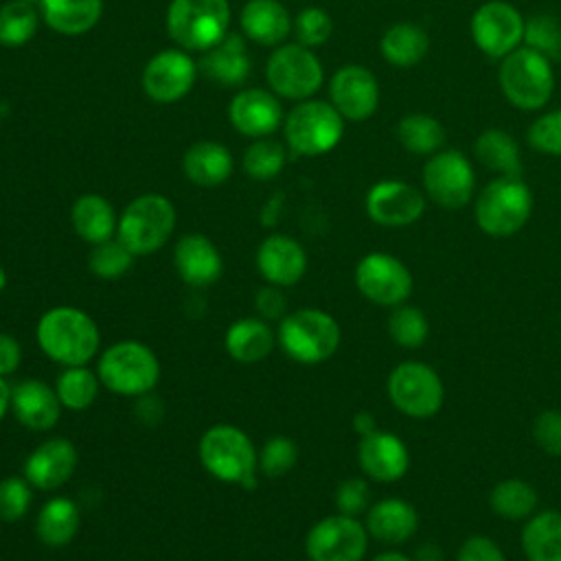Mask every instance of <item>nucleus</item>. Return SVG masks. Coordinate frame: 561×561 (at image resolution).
Instances as JSON below:
<instances>
[{
    "label": "nucleus",
    "instance_id": "1",
    "mask_svg": "<svg viewBox=\"0 0 561 561\" xmlns=\"http://www.w3.org/2000/svg\"><path fill=\"white\" fill-rule=\"evenodd\" d=\"M35 340L42 353L64 368L88 366L99 351L101 331L85 311L61 305L42 313L35 327Z\"/></svg>",
    "mask_w": 561,
    "mask_h": 561
},
{
    "label": "nucleus",
    "instance_id": "2",
    "mask_svg": "<svg viewBox=\"0 0 561 561\" xmlns=\"http://www.w3.org/2000/svg\"><path fill=\"white\" fill-rule=\"evenodd\" d=\"M197 454L213 478L248 491L256 489L259 454L241 427L230 423L210 425L199 438Z\"/></svg>",
    "mask_w": 561,
    "mask_h": 561
},
{
    "label": "nucleus",
    "instance_id": "3",
    "mask_svg": "<svg viewBox=\"0 0 561 561\" xmlns=\"http://www.w3.org/2000/svg\"><path fill=\"white\" fill-rule=\"evenodd\" d=\"M533 191L524 178L495 175L473 199L476 226L493 239L517 234L533 215Z\"/></svg>",
    "mask_w": 561,
    "mask_h": 561
},
{
    "label": "nucleus",
    "instance_id": "4",
    "mask_svg": "<svg viewBox=\"0 0 561 561\" xmlns=\"http://www.w3.org/2000/svg\"><path fill=\"white\" fill-rule=\"evenodd\" d=\"M276 342L289 359L316 366L335 355L342 342V329L331 313L305 307L280 318Z\"/></svg>",
    "mask_w": 561,
    "mask_h": 561
},
{
    "label": "nucleus",
    "instance_id": "5",
    "mask_svg": "<svg viewBox=\"0 0 561 561\" xmlns=\"http://www.w3.org/2000/svg\"><path fill=\"white\" fill-rule=\"evenodd\" d=\"M497 83L513 107L522 112L543 110L554 94L552 61L522 44L500 59Z\"/></svg>",
    "mask_w": 561,
    "mask_h": 561
},
{
    "label": "nucleus",
    "instance_id": "6",
    "mask_svg": "<svg viewBox=\"0 0 561 561\" xmlns=\"http://www.w3.org/2000/svg\"><path fill=\"white\" fill-rule=\"evenodd\" d=\"M285 145L294 158H318L333 151L344 136V118L329 101H298L283 121Z\"/></svg>",
    "mask_w": 561,
    "mask_h": 561
},
{
    "label": "nucleus",
    "instance_id": "7",
    "mask_svg": "<svg viewBox=\"0 0 561 561\" xmlns=\"http://www.w3.org/2000/svg\"><path fill=\"white\" fill-rule=\"evenodd\" d=\"M164 26L178 48L204 53L230 33V4L228 0H171Z\"/></svg>",
    "mask_w": 561,
    "mask_h": 561
},
{
    "label": "nucleus",
    "instance_id": "8",
    "mask_svg": "<svg viewBox=\"0 0 561 561\" xmlns=\"http://www.w3.org/2000/svg\"><path fill=\"white\" fill-rule=\"evenodd\" d=\"M96 375L114 394L140 397L156 388L160 379V362L147 344L138 340H121L99 355Z\"/></svg>",
    "mask_w": 561,
    "mask_h": 561
},
{
    "label": "nucleus",
    "instance_id": "9",
    "mask_svg": "<svg viewBox=\"0 0 561 561\" xmlns=\"http://www.w3.org/2000/svg\"><path fill=\"white\" fill-rule=\"evenodd\" d=\"M175 228V206L160 193L134 197L118 215L116 237L134 256H147L160 250Z\"/></svg>",
    "mask_w": 561,
    "mask_h": 561
},
{
    "label": "nucleus",
    "instance_id": "10",
    "mask_svg": "<svg viewBox=\"0 0 561 561\" xmlns=\"http://www.w3.org/2000/svg\"><path fill=\"white\" fill-rule=\"evenodd\" d=\"M386 392L390 403L408 419L425 421L440 412L445 403V383L425 362L408 359L397 364L388 379Z\"/></svg>",
    "mask_w": 561,
    "mask_h": 561
},
{
    "label": "nucleus",
    "instance_id": "11",
    "mask_svg": "<svg viewBox=\"0 0 561 561\" xmlns=\"http://www.w3.org/2000/svg\"><path fill=\"white\" fill-rule=\"evenodd\" d=\"M265 79L276 96L298 103L311 99L322 88L324 68L311 48L298 42L280 44L267 57Z\"/></svg>",
    "mask_w": 561,
    "mask_h": 561
},
{
    "label": "nucleus",
    "instance_id": "12",
    "mask_svg": "<svg viewBox=\"0 0 561 561\" xmlns=\"http://www.w3.org/2000/svg\"><path fill=\"white\" fill-rule=\"evenodd\" d=\"M421 182L425 197L445 210H460L473 202V164L458 149H440L432 153L423 164Z\"/></svg>",
    "mask_w": 561,
    "mask_h": 561
},
{
    "label": "nucleus",
    "instance_id": "13",
    "mask_svg": "<svg viewBox=\"0 0 561 561\" xmlns=\"http://www.w3.org/2000/svg\"><path fill=\"white\" fill-rule=\"evenodd\" d=\"M524 28L526 18L506 0L482 2L469 20V33L476 48L497 61L524 44Z\"/></svg>",
    "mask_w": 561,
    "mask_h": 561
},
{
    "label": "nucleus",
    "instance_id": "14",
    "mask_svg": "<svg viewBox=\"0 0 561 561\" xmlns=\"http://www.w3.org/2000/svg\"><path fill=\"white\" fill-rule=\"evenodd\" d=\"M355 287L366 300L392 309L408 302L414 289V278L410 267L394 254L368 252L355 265Z\"/></svg>",
    "mask_w": 561,
    "mask_h": 561
},
{
    "label": "nucleus",
    "instance_id": "15",
    "mask_svg": "<svg viewBox=\"0 0 561 561\" xmlns=\"http://www.w3.org/2000/svg\"><path fill=\"white\" fill-rule=\"evenodd\" d=\"M368 537L359 517L333 513L309 528L305 552L309 561H362L368 550Z\"/></svg>",
    "mask_w": 561,
    "mask_h": 561
},
{
    "label": "nucleus",
    "instance_id": "16",
    "mask_svg": "<svg viewBox=\"0 0 561 561\" xmlns=\"http://www.w3.org/2000/svg\"><path fill=\"white\" fill-rule=\"evenodd\" d=\"M197 64L184 48L158 50L142 68V92L162 105L184 99L197 79Z\"/></svg>",
    "mask_w": 561,
    "mask_h": 561
},
{
    "label": "nucleus",
    "instance_id": "17",
    "mask_svg": "<svg viewBox=\"0 0 561 561\" xmlns=\"http://www.w3.org/2000/svg\"><path fill=\"white\" fill-rule=\"evenodd\" d=\"M425 193L403 180H379L364 197L366 215L383 228H405L416 224L425 213Z\"/></svg>",
    "mask_w": 561,
    "mask_h": 561
},
{
    "label": "nucleus",
    "instance_id": "18",
    "mask_svg": "<svg viewBox=\"0 0 561 561\" xmlns=\"http://www.w3.org/2000/svg\"><path fill=\"white\" fill-rule=\"evenodd\" d=\"M379 81L366 66H340L329 79V103L344 121H368L379 107Z\"/></svg>",
    "mask_w": 561,
    "mask_h": 561
},
{
    "label": "nucleus",
    "instance_id": "19",
    "mask_svg": "<svg viewBox=\"0 0 561 561\" xmlns=\"http://www.w3.org/2000/svg\"><path fill=\"white\" fill-rule=\"evenodd\" d=\"M230 125L248 138H267L285 121L283 105L272 90L245 88L239 90L228 105Z\"/></svg>",
    "mask_w": 561,
    "mask_h": 561
},
{
    "label": "nucleus",
    "instance_id": "20",
    "mask_svg": "<svg viewBox=\"0 0 561 561\" xmlns=\"http://www.w3.org/2000/svg\"><path fill=\"white\" fill-rule=\"evenodd\" d=\"M357 462L362 473L375 482H397L410 469L408 445L392 432L375 430L359 438Z\"/></svg>",
    "mask_w": 561,
    "mask_h": 561
},
{
    "label": "nucleus",
    "instance_id": "21",
    "mask_svg": "<svg viewBox=\"0 0 561 561\" xmlns=\"http://www.w3.org/2000/svg\"><path fill=\"white\" fill-rule=\"evenodd\" d=\"M79 462V451L72 440L64 436L48 438L39 443L24 460L22 476L28 480L33 489L55 491L66 484Z\"/></svg>",
    "mask_w": 561,
    "mask_h": 561
},
{
    "label": "nucleus",
    "instance_id": "22",
    "mask_svg": "<svg viewBox=\"0 0 561 561\" xmlns=\"http://www.w3.org/2000/svg\"><path fill=\"white\" fill-rule=\"evenodd\" d=\"M256 270L265 283L276 287L296 285L307 272L305 248L287 234H270L256 248Z\"/></svg>",
    "mask_w": 561,
    "mask_h": 561
},
{
    "label": "nucleus",
    "instance_id": "23",
    "mask_svg": "<svg viewBox=\"0 0 561 561\" xmlns=\"http://www.w3.org/2000/svg\"><path fill=\"white\" fill-rule=\"evenodd\" d=\"M173 265L178 276L191 287H208L219 280L224 259L217 245L199 232H188L173 248Z\"/></svg>",
    "mask_w": 561,
    "mask_h": 561
},
{
    "label": "nucleus",
    "instance_id": "24",
    "mask_svg": "<svg viewBox=\"0 0 561 561\" xmlns=\"http://www.w3.org/2000/svg\"><path fill=\"white\" fill-rule=\"evenodd\" d=\"M61 408L55 388L39 379H24L11 388V410L26 430H53L61 416Z\"/></svg>",
    "mask_w": 561,
    "mask_h": 561
},
{
    "label": "nucleus",
    "instance_id": "25",
    "mask_svg": "<svg viewBox=\"0 0 561 561\" xmlns=\"http://www.w3.org/2000/svg\"><path fill=\"white\" fill-rule=\"evenodd\" d=\"M419 513L403 497H383L368 506L364 526L381 543L399 546L410 541L419 530Z\"/></svg>",
    "mask_w": 561,
    "mask_h": 561
},
{
    "label": "nucleus",
    "instance_id": "26",
    "mask_svg": "<svg viewBox=\"0 0 561 561\" xmlns=\"http://www.w3.org/2000/svg\"><path fill=\"white\" fill-rule=\"evenodd\" d=\"M197 68L208 81L224 88L245 83V79L250 77V55L245 37L239 33H228L219 44L202 53Z\"/></svg>",
    "mask_w": 561,
    "mask_h": 561
},
{
    "label": "nucleus",
    "instance_id": "27",
    "mask_svg": "<svg viewBox=\"0 0 561 561\" xmlns=\"http://www.w3.org/2000/svg\"><path fill=\"white\" fill-rule=\"evenodd\" d=\"M294 20L278 0H248L239 13V26L243 37L259 46L285 44Z\"/></svg>",
    "mask_w": 561,
    "mask_h": 561
},
{
    "label": "nucleus",
    "instance_id": "28",
    "mask_svg": "<svg viewBox=\"0 0 561 561\" xmlns=\"http://www.w3.org/2000/svg\"><path fill=\"white\" fill-rule=\"evenodd\" d=\"M234 169L232 153L226 145L215 140H197L193 142L182 158L184 175L204 188H213L224 184Z\"/></svg>",
    "mask_w": 561,
    "mask_h": 561
},
{
    "label": "nucleus",
    "instance_id": "29",
    "mask_svg": "<svg viewBox=\"0 0 561 561\" xmlns=\"http://www.w3.org/2000/svg\"><path fill=\"white\" fill-rule=\"evenodd\" d=\"M224 344L228 355L239 362V364H256L263 362L274 344H276V335L272 331V327L267 324V320L263 318H239L234 322H230V327L226 329L224 335Z\"/></svg>",
    "mask_w": 561,
    "mask_h": 561
},
{
    "label": "nucleus",
    "instance_id": "30",
    "mask_svg": "<svg viewBox=\"0 0 561 561\" xmlns=\"http://www.w3.org/2000/svg\"><path fill=\"white\" fill-rule=\"evenodd\" d=\"M44 24L66 37L92 31L103 13V0H39Z\"/></svg>",
    "mask_w": 561,
    "mask_h": 561
},
{
    "label": "nucleus",
    "instance_id": "31",
    "mask_svg": "<svg viewBox=\"0 0 561 561\" xmlns=\"http://www.w3.org/2000/svg\"><path fill=\"white\" fill-rule=\"evenodd\" d=\"M379 53L394 68H412L427 57L430 35L421 24L394 22L381 33Z\"/></svg>",
    "mask_w": 561,
    "mask_h": 561
},
{
    "label": "nucleus",
    "instance_id": "32",
    "mask_svg": "<svg viewBox=\"0 0 561 561\" xmlns=\"http://www.w3.org/2000/svg\"><path fill=\"white\" fill-rule=\"evenodd\" d=\"M70 221L75 232L92 245L116 237L118 228V215L114 206L96 193H85L75 199L70 208Z\"/></svg>",
    "mask_w": 561,
    "mask_h": 561
},
{
    "label": "nucleus",
    "instance_id": "33",
    "mask_svg": "<svg viewBox=\"0 0 561 561\" xmlns=\"http://www.w3.org/2000/svg\"><path fill=\"white\" fill-rule=\"evenodd\" d=\"M473 156L484 169L493 171L495 175L522 178L524 173L522 149L517 140L500 127H489L478 134V138L473 140Z\"/></svg>",
    "mask_w": 561,
    "mask_h": 561
},
{
    "label": "nucleus",
    "instance_id": "34",
    "mask_svg": "<svg viewBox=\"0 0 561 561\" xmlns=\"http://www.w3.org/2000/svg\"><path fill=\"white\" fill-rule=\"evenodd\" d=\"M519 543L528 561H561V511L533 513L524 522Z\"/></svg>",
    "mask_w": 561,
    "mask_h": 561
},
{
    "label": "nucleus",
    "instance_id": "35",
    "mask_svg": "<svg viewBox=\"0 0 561 561\" xmlns=\"http://www.w3.org/2000/svg\"><path fill=\"white\" fill-rule=\"evenodd\" d=\"M79 524H81L79 506L70 497L57 495V497H50L39 508L35 519V535L42 543L50 548H61L75 539Z\"/></svg>",
    "mask_w": 561,
    "mask_h": 561
},
{
    "label": "nucleus",
    "instance_id": "36",
    "mask_svg": "<svg viewBox=\"0 0 561 561\" xmlns=\"http://www.w3.org/2000/svg\"><path fill=\"white\" fill-rule=\"evenodd\" d=\"M397 140L399 145L414 153V156H432L436 151L443 149L445 140H447V131L443 127V123L425 112H412L399 118L397 123Z\"/></svg>",
    "mask_w": 561,
    "mask_h": 561
},
{
    "label": "nucleus",
    "instance_id": "37",
    "mask_svg": "<svg viewBox=\"0 0 561 561\" xmlns=\"http://www.w3.org/2000/svg\"><path fill=\"white\" fill-rule=\"evenodd\" d=\"M489 506L506 522H526L537 513L539 495L530 482L522 478H504L491 489Z\"/></svg>",
    "mask_w": 561,
    "mask_h": 561
},
{
    "label": "nucleus",
    "instance_id": "38",
    "mask_svg": "<svg viewBox=\"0 0 561 561\" xmlns=\"http://www.w3.org/2000/svg\"><path fill=\"white\" fill-rule=\"evenodd\" d=\"M39 7L9 0L0 7V46L18 48L31 42L39 28Z\"/></svg>",
    "mask_w": 561,
    "mask_h": 561
},
{
    "label": "nucleus",
    "instance_id": "39",
    "mask_svg": "<svg viewBox=\"0 0 561 561\" xmlns=\"http://www.w3.org/2000/svg\"><path fill=\"white\" fill-rule=\"evenodd\" d=\"M99 386V375L88 366H66L55 381V392L66 410L79 412L96 401Z\"/></svg>",
    "mask_w": 561,
    "mask_h": 561
},
{
    "label": "nucleus",
    "instance_id": "40",
    "mask_svg": "<svg viewBox=\"0 0 561 561\" xmlns=\"http://www.w3.org/2000/svg\"><path fill=\"white\" fill-rule=\"evenodd\" d=\"M390 340L408 351L421 348L430 335V322L427 316L410 302H401L390 309L388 322H386Z\"/></svg>",
    "mask_w": 561,
    "mask_h": 561
},
{
    "label": "nucleus",
    "instance_id": "41",
    "mask_svg": "<svg viewBox=\"0 0 561 561\" xmlns=\"http://www.w3.org/2000/svg\"><path fill=\"white\" fill-rule=\"evenodd\" d=\"M287 162V149L283 142L267 138H256L248 145L241 167L245 171L248 178L259 180V182H267L272 178H276L283 167Z\"/></svg>",
    "mask_w": 561,
    "mask_h": 561
},
{
    "label": "nucleus",
    "instance_id": "42",
    "mask_svg": "<svg viewBox=\"0 0 561 561\" xmlns=\"http://www.w3.org/2000/svg\"><path fill=\"white\" fill-rule=\"evenodd\" d=\"M524 46L537 50L546 59L561 61V20L552 13H533L526 18Z\"/></svg>",
    "mask_w": 561,
    "mask_h": 561
},
{
    "label": "nucleus",
    "instance_id": "43",
    "mask_svg": "<svg viewBox=\"0 0 561 561\" xmlns=\"http://www.w3.org/2000/svg\"><path fill=\"white\" fill-rule=\"evenodd\" d=\"M131 265H134V254L118 237H112L103 243L92 245V252L88 256L90 272L105 280L125 276L131 270Z\"/></svg>",
    "mask_w": 561,
    "mask_h": 561
},
{
    "label": "nucleus",
    "instance_id": "44",
    "mask_svg": "<svg viewBox=\"0 0 561 561\" xmlns=\"http://www.w3.org/2000/svg\"><path fill=\"white\" fill-rule=\"evenodd\" d=\"M526 140L537 153L561 158V107L539 114L528 125Z\"/></svg>",
    "mask_w": 561,
    "mask_h": 561
},
{
    "label": "nucleus",
    "instance_id": "45",
    "mask_svg": "<svg viewBox=\"0 0 561 561\" xmlns=\"http://www.w3.org/2000/svg\"><path fill=\"white\" fill-rule=\"evenodd\" d=\"M291 31L296 35V42L307 48H318L329 42L333 35V20L331 15L320 7H307L302 9L291 24Z\"/></svg>",
    "mask_w": 561,
    "mask_h": 561
},
{
    "label": "nucleus",
    "instance_id": "46",
    "mask_svg": "<svg viewBox=\"0 0 561 561\" xmlns=\"http://www.w3.org/2000/svg\"><path fill=\"white\" fill-rule=\"evenodd\" d=\"M298 462V445L289 436H272L259 451V469L267 478H280Z\"/></svg>",
    "mask_w": 561,
    "mask_h": 561
},
{
    "label": "nucleus",
    "instance_id": "47",
    "mask_svg": "<svg viewBox=\"0 0 561 561\" xmlns=\"http://www.w3.org/2000/svg\"><path fill=\"white\" fill-rule=\"evenodd\" d=\"M33 486L24 476H7L0 480V522L13 524L24 517L31 506Z\"/></svg>",
    "mask_w": 561,
    "mask_h": 561
},
{
    "label": "nucleus",
    "instance_id": "48",
    "mask_svg": "<svg viewBox=\"0 0 561 561\" xmlns=\"http://www.w3.org/2000/svg\"><path fill=\"white\" fill-rule=\"evenodd\" d=\"M370 506V489L366 478H346L335 489V508L342 515L359 517Z\"/></svg>",
    "mask_w": 561,
    "mask_h": 561
},
{
    "label": "nucleus",
    "instance_id": "49",
    "mask_svg": "<svg viewBox=\"0 0 561 561\" xmlns=\"http://www.w3.org/2000/svg\"><path fill=\"white\" fill-rule=\"evenodd\" d=\"M533 438L548 456H561V410L548 408L533 421Z\"/></svg>",
    "mask_w": 561,
    "mask_h": 561
},
{
    "label": "nucleus",
    "instance_id": "50",
    "mask_svg": "<svg viewBox=\"0 0 561 561\" xmlns=\"http://www.w3.org/2000/svg\"><path fill=\"white\" fill-rule=\"evenodd\" d=\"M456 561H506V557L493 539L484 535H471L460 543Z\"/></svg>",
    "mask_w": 561,
    "mask_h": 561
},
{
    "label": "nucleus",
    "instance_id": "51",
    "mask_svg": "<svg viewBox=\"0 0 561 561\" xmlns=\"http://www.w3.org/2000/svg\"><path fill=\"white\" fill-rule=\"evenodd\" d=\"M254 305L263 320H280L287 311V300H285L283 287H276L270 283L256 291Z\"/></svg>",
    "mask_w": 561,
    "mask_h": 561
},
{
    "label": "nucleus",
    "instance_id": "52",
    "mask_svg": "<svg viewBox=\"0 0 561 561\" xmlns=\"http://www.w3.org/2000/svg\"><path fill=\"white\" fill-rule=\"evenodd\" d=\"M20 359H22L20 342L9 333H0V377L15 373L20 366Z\"/></svg>",
    "mask_w": 561,
    "mask_h": 561
},
{
    "label": "nucleus",
    "instance_id": "53",
    "mask_svg": "<svg viewBox=\"0 0 561 561\" xmlns=\"http://www.w3.org/2000/svg\"><path fill=\"white\" fill-rule=\"evenodd\" d=\"M162 403L160 399H156L151 392L147 394H140L138 397V403H136V416L145 423V425H153L162 419Z\"/></svg>",
    "mask_w": 561,
    "mask_h": 561
},
{
    "label": "nucleus",
    "instance_id": "54",
    "mask_svg": "<svg viewBox=\"0 0 561 561\" xmlns=\"http://www.w3.org/2000/svg\"><path fill=\"white\" fill-rule=\"evenodd\" d=\"M353 430L359 434V438L362 436H366V434H370V432H375V430H379L377 427V419H375V414L373 412H368V410H359V412H355V416H353Z\"/></svg>",
    "mask_w": 561,
    "mask_h": 561
},
{
    "label": "nucleus",
    "instance_id": "55",
    "mask_svg": "<svg viewBox=\"0 0 561 561\" xmlns=\"http://www.w3.org/2000/svg\"><path fill=\"white\" fill-rule=\"evenodd\" d=\"M414 561H443V550L434 543H423V546H419Z\"/></svg>",
    "mask_w": 561,
    "mask_h": 561
},
{
    "label": "nucleus",
    "instance_id": "56",
    "mask_svg": "<svg viewBox=\"0 0 561 561\" xmlns=\"http://www.w3.org/2000/svg\"><path fill=\"white\" fill-rule=\"evenodd\" d=\"M9 408H11V388L4 381V377H0V421L4 419Z\"/></svg>",
    "mask_w": 561,
    "mask_h": 561
},
{
    "label": "nucleus",
    "instance_id": "57",
    "mask_svg": "<svg viewBox=\"0 0 561 561\" xmlns=\"http://www.w3.org/2000/svg\"><path fill=\"white\" fill-rule=\"evenodd\" d=\"M370 561H414V557H408L399 550H386V552H379L375 554Z\"/></svg>",
    "mask_w": 561,
    "mask_h": 561
},
{
    "label": "nucleus",
    "instance_id": "58",
    "mask_svg": "<svg viewBox=\"0 0 561 561\" xmlns=\"http://www.w3.org/2000/svg\"><path fill=\"white\" fill-rule=\"evenodd\" d=\"M7 283H9V276H7V270L0 265V294L4 291V287H7Z\"/></svg>",
    "mask_w": 561,
    "mask_h": 561
},
{
    "label": "nucleus",
    "instance_id": "59",
    "mask_svg": "<svg viewBox=\"0 0 561 561\" xmlns=\"http://www.w3.org/2000/svg\"><path fill=\"white\" fill-rule=\"evenodd\" d=\"M20 2H28V4H39V0H20Z\"/></svg>",
    "mask_w": 561,
    "mask_h": 561
}]
</instances>
